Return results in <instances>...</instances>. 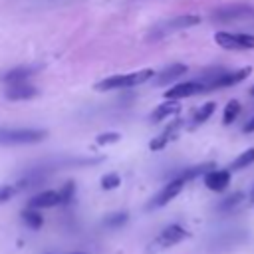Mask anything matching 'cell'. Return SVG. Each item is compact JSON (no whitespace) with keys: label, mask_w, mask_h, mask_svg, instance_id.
I'll return each instance as SVG.
<instances>
[{"label":"cell","mask_w":254,"mask_h":254,"mask_svg":"<svg viewBox=\"0 0 254 254\" xmlns=\"http://www.w3.org/2000/svg\"><path fill=\"white\" fill-rule=\"evenodd\" d=\"M48 137V131L38 127H0V145H30Z\"/></svg>","instance_id":"obj_1"},{"label":"cell","mask_w":254,"mask_h":254,"mask_svg":"<svg viewBox=\"0 0 254 254\" xmlns=\"http://www.w3.org/2000/svg\"><path fill=\"white\" fill-rule=\"evenodd\" d=\"M151 77H153V69H141V71H133V73H121V75L105 77L95 87L99 91H109V89H119V87H131V85L143 83Z\"/></svg>","instance_id":"obj_2"},{"label":"cell","mask_w":254,"mask_h":254,"mask_svg":"<svg viewBox=\"0 0 254 254\" xmlns=\"http://www.w3.org/2000/svg\"><path fill=\"white\" fill-rule=\"evenodd\" d=\"M214 42L220 48H226V50H254V36L252 34L218 32L214 36Z\"/></svg>","instance_id":"obj_3"},{"label":"cell","mask_w":254,"mask_h":254,"mask_svg":"<svg viewBox=\"0 0 254 254\" xmlns=\"http://www.w3.org/2000/svg\"><path fill=\"white\" fill-rule=\"evenodd\" d=\"M254 16V10L246 4H228V6H220L216 10H212L210 18L214 22H234V20H242V18H250Z\"/></svg>","instance_id":"obj_4"},{"label":"cell","mask_w":254,"mask_h":254,"mask_svg":"<svg viewBox=\"0 0 254 254\" xmlns=\"http://www.w3.org/2000/svg\"><path fill=\"white\" fill-rule=\"evenodd\" d=\"M185 179H181V177H177V179H173L171 183H167L151 200H149V204H147V208L149 210H153V208H161V206H165L167 202H171L181 190H183V187H185Z\"/></svg>","instance_id":"obj_5"},{"label":"cell","mask_w":254,"mask_h":254,"mask_svg":"<svg viewBox=\"0 0 254 254\" xmlns=\"http://www.w3.org/2000/svg\"><path fill=\"white\" fill-rule=\"evenodd\" d=\"M200 91H206V83L202 79H192V81H183V83H177L173 85L165 97L167 101H177V99H183V97H190L194 93H200Z\"/></svg>","instance_id":"obj_6"},{"label":"cell","mask_w":254,"mask_h":254,"mask_svg":"<svg viewBox=\"0 0 254 254\" xmlns=\"http://www.w3.org/2000/svg\"><path fill=\"white\" fill-rule=\"evenodd\" d=\"M252 67H242L230 73H220L218 77H210V79H202L206 83V89H218V87H228V85H236L242 79H246L250 75Z\"/></svg>","instance_id":"obj_7"},{"label":"cell","mask_w":254,"mask_h":254,"mask_svg":"<svg viewBox=\"0 0 254 254\" xmlns=\"http://www.w3.org/2000/svg\"><path fill=\"white\" fill-rule=\"evenodd\" d=\"M187 236H189V232H187L181 224H169V226L163 228L161 234L155 238V244L161 246V248H169V246L179 244V242L185 240Z\"/></svg>","instance_id":"obj_8"},{"label":"cell","mask_w":254,"mask_h":254,"mask_svg":"<svg viewBox=\"0 0 254 254\" xmlns=\"http://www.w3.org/2000/svg\"><path fill=\"white\" fill-rule=\"evenodd\" d=\"M198 22H200V16H196V14H181V16H175V18L163 22L159 26V30H161L159 34H171L177 30H185V28H190Z\"/></svg>","instance_id":"obj_9"},{"label":"cell","mask_w":254,"mask_h":254,"mask_svg":"<svg viewBox=\"0 0 254 254\" xmlns=\"http://www.w3.org/2000/svg\"><path fill=\"white\" fill-rule=\"evenodd\" d=\"M181 125H183V121L181 119H177V121H173V123H169L151 143H149V147H151V151H159V149H163V147H167V143H171L177 135H179V129H181Z\"/></svg>","instance_id":"obj_10"},{"label":"cell","mask_w":254,"mask_h":254,"mask_svg":"<svg viewBox=\"0 0 254 254\" xmlns=\"http://www.w3.org/2000/svg\"><path fill=\"white\" fill-rule=\"evenodd\" d=\"M38 95V87H34V85H30V83H14V85H10L8 89H6V93H4V97L8 99V101H24V99H32V97H36Z\"/></svg>","instance_id":"obj_11"},{"label":"cell","mask_w":254,"mask_h":254,"mask_svg":"<svg viewBox=\"0 0 254 254\" xmlns=\"http://www.w3.org/2000/svg\"><path fill=\"white\" fill-rule=\"evenodd\" d=\"M228 183H230V171H226V169H212L210 173L204 175V185L210 190H216V192L224 190L228 187Z\"/></svg>","instance_id":"obj_12"},{"label":"cell","mask_w":254,"mask_h":254,"mask_svg":"<svg viewBox=\"0 0 254 254\" xmlns=\"http://www.w3.org/2000/svg\"><path fill=\"white\" fill-rule=\"evenodd\" d=\"M60 204V192L58 190H42L38 192L36 196H32L28 200V208H50V206H56Z\"/></svg>","instance_id":"obj_13"},{"label":"cell","mask_w":254,"mask_h":254,"mask_svg":"<svg viewBox=\"0 0 254 254\" xmlns=\"http://www.w3.org/2000/svg\"><path fill=\"white\" fill-rule=\"evenodd\" d=\"M38 69H40V65H20V67H14V69L6 71V73L2 75V81H4V83H10V85H14V83H24V79H28L30 75H34Z\"/></svg>","instance_id":"obj_14"},{"label":"cell","mask_w":254,"mask_h":254,"mask_svg":"<svg viewBox=\"0 0 254 254\" xmlns=\"http://www.w3.org/2000/svg\"><path fill=\"white\" fill-rule=\"evenodd\" d=\"M185 71H187V65H183V64H171V65H169V67H165L161 73H157L155 85H165V83H169V81H173V79L181 77Z\"/></svg>","instance_id":"obj_15"},{"label":"cell","mask_w":254,"mask_h":254,"mask_svg":"<svg viewBox=\"0 0 254 254\" xmlns=\"http://www.w3.org/2000/svg\"><path fill=\"white\" fill-rule=\"evenodd\" d=\"M177 111H179V103H177V101H165V103H161V105L151 113V121H153V123L163 121L165 117L175 115Z\"/></svg>","instance_id":"obj_16"},{"label":"cell","mask_w":254,"mask_h":254,"mask_svg":"<svg viewBox=\"0 0 254 254\" xmlns=\"http://www.w3.org/2000/svg\"><path fill=\"white\" fill-rule=\"evenodd\" d=\"M22 220H24L26 226H30L32 230H38V228L42 226V222H44L42 214H40L38 210H34V208H26V210L22 212Z\"/></svg>","instance_id":"obj_17"},{"label":"cell","mask_w":254,"mask_h":254,"mask_svg":"<svg viewBox=\"0 0 254 254\" xmlns=\"http://www.w3.org/2000/svg\"><path fill=\"white\" fill-rule=\"evenodd\" d=\"M252 163H254V149H246L244 153H240V155L232 161L230 171H240V169H244V167H248V165H252Z\"/></svg>","instance_id":"obj_18"},{"label":"cell","mask_w":254,"mask_h":254,"mask_svg":"<svg viewBox=\"0 0 254 254\" xmlns=\"http://www.w3.org/2000/svg\"><path fill=\"white\" fill-rule=\"evenodd\" d=\"M214 109H216V105L212 103V101H208V103H204L196 113H194V117H192V125L196 127V125H202L212 113H214Z\"/></svg>","instance_id":"obj_19"},{"label":"cell","mask_w":254,"mask_h":254,"mask_svg":"<svg viewBox=\"0 0 254 254\" xmlns=\"http://www.w3.org/2000/svg\"><path fill=\"white\" fill-rule=\"evenodd\" d=\"M238 113H240V103L236 101V99H230L228 103H226V107H224V113H222V123L224 125H230L236 117H238Z\"/></svg>","instance_id":"obj_20"},{"label":"cell","mask_w":254,"mask_h":254,"mask_svg":"<svg viewBox=\"0 0 254 254\" xmlns=\"http://www.w3.org/2000/svg\"><path fill=\"white\" fill-rule=\"evenodd\" d=\"M127 218H129L127 212H113V214H109V216L103 220V224H105L107 228H119V226H123V224L127 222Z\"/></svg>","instance_id":"obj_21"},{"label":"cell","mask_w":254,"mask_h":254,"mask_svg":"<svg viewBox=\"0 0 254 254\" xmlns=\"http://www.w3.org/2000/svg\"><path fill=\"white\" fill-rule=\"evenodd\" d=\"M58 192H60V204H67V202L73 198V194H75V185L69 181V183H65Z\"/></svg>","instance_id":"obj_22"},{"label":"cell","mask_w":254,"mask_h":254,"mask_svg":"<svg viewBox=\"0 0 254 254\" xmlns=\"http://www.w3.org/2000/svg\"><path fill=\"white\" fill-rule=\"evenodd\" d=\"M244 198V194L242 192H234V194H230V196H226L220 204H218V210H222V212H226V210H230V208H234L240 200Z\"/></svg>","instance_id":"obj_23"},{"label":"cell","mask_w":254,"mask_h":254,"mask_svg":"<svg viewBox=\"0 0 254 254\" xmlns=\"http://www.w3.org/2000/svg\"><path fill=\"white\" fill-rule=\"evenodd\" d=\"M119 183H121V179H119V175H117V173H107V175H103V177H101V189H105V190L117 189V187H119Z\"/></svg>","instance_id":"obj_24"},{"label":"cell","mask_w":254,"mask_h":254,"mask_svg":"<svg viewBox=\"0 0 254 254\" xmlns=\"http://www.w3.org/2000/svg\"><path fill=\"white\" fill-rule=\"evenodd\" d=\"M16 192H20L16 185H2V187H0V202L10 200V198H12Z\"/></svg>","instance_id":"obj_25"},{"label":"cell","mask_w":254,"mask_h":254,"mask_svg":"<svg viewBox=\"0 0 254 254\" xmlns=\"http://www.w3.org/2000/svg\"><path fill=\"white\" fill-rule=\"evenodd\" d=\"M115 141H119V133H101L95 139L97 145H109V143H115Z\"/></svg>","instance_id":"obj_26"},{"label":"cell","mask_w":254,"mask_h":254,"mask_svg":"<svg viewBox=\"0 0 254 254\" xmlns=\"http://www.w3.org/2000/svg\"><path fill=\"white\" fill-rule=\"evenodd\" d=\"M242 131H244V133H254V117L244 125V129H242Z\"/></svg>","instance_id":"obj_27"},{"label":"cell","mask_w":254,"mask_h":254,"mask_svg":"<svg viewBox=\"0 0 254 254\" xmlns=\"http://www.w3.org/2000/svg\"><path fill=\"white\" fill-rule=\"evenodd\" d=\"M250 95H254V85H252V87H250Z\"/></svg>","instance_id":"obj_28"},{"label":"cell","mask_w":254,"mask_h":254,"mask_svg":"<svg viewBox=\"0 0 254 254\" xmlns=\"http://www.w3.org/2000/svg\"><path fill=\"white\" fill-rule=\"evenodd\" d=\"M252 200H254V190H252Z\"/></svg>","instance_id":"obj_29"},{"label":"cell","mask_w":254,"mask_h":254,"mask_svg":"<svg viewBox=\"0 0 254 254\" xmlns=\"http://www.w3.org/2000/svg\"><path fill=\"white\" fill-rule=\"evenodd\" d=\"M75 254H83V252H75Z\"/></svg>","instance_id":"obj_30"}]
</instances>
